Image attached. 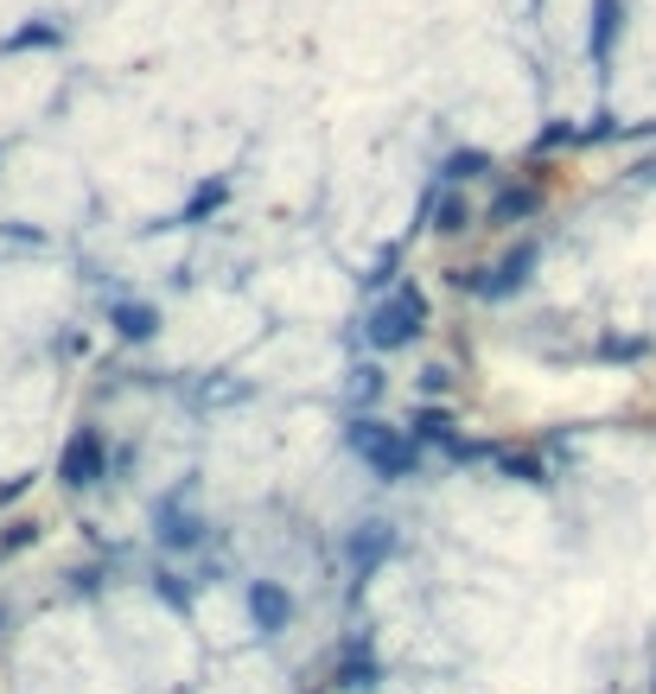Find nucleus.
Returning a JSON list of instances; mask_svg holds the SVG:
<instances>
[{"label": "nucleus", "mask_w": 656, "mask_h": 694, "mask_svg": "<svg viewBox=\"0 0 656 694\" xmlns=\"http://www.w3.org/2000/svg\"><path fill=\"white\" fill-rule=\"evenodd\" d=\"M58 478H64V485H96L102 478V439L96 434H76L71 446H64V465H58Z\"/></svg>", "instance_id": "nucleus-4"}, {"label": "nucleus", "mask_w": 656, "mask_h": 694, "mask_svg": "<svg viewBox=\"0 0 656 694\" xmlns=\"http://www.w3.org/2000/svg\"><path fill=\"white\" fill-rule=\"evenodd\" d=\"M160 529H166L173 548H192V541H198V522H192L185 510H166V516H160Z\"/></svg>", "instance_id": "nucleus-7"}, {"label": "nucleus", "mask_w": 656, "mask_h": 694, "mask_svg": "<svg viewBox=\"0 0 656 694\" xmlns=\"http://www.w3.org/2000/svg\"><path fill=\"white\" fill-rule=\"evenodd\" d=\"M115 319H122L127 338H153V312H147V307H122Z\"/></svg>", "instance_id": "nucleus-8"}, {"label": "nucleus", "mask_w": 656, "mask_h": 694, "mask_svg": "<svg viewBox=\"0 0 656 694\" xmlns=\"http://www.w3.org/2000/svg\"><path fill=\"white\" fill-rule=\"evenodd\" d=\"M249 612H255V624H262L268 638H280V631L294 624V599H287V587H275V580H255V587H249Z\"/></svg>", "instance_id": "nucleus-3"}, {"label": "nucleus", "mask_w": 656, "mask_h": 694, "mask_svg": "<svg viewBox=\"0 0 656 694\" xmlns=\"http://www.w3.org/2000/svg\"><path fill=\"white\" fill-rule=\"evenodd\" d=\"M351 453L370 465L377 478H389V485L421 472V446H414L402 427H382V421H357V427H351Z\"/></svg>", "instance_id": "nucleus-1"}, {"label": "nucleus", "mask_w": 656, "mask_h": 694, "mask_svg": "<svg viewBox=\"0 0 656 694\" xmlns=\"http://www.w3.org/2000/svg\"><path fill=\"white\" fill-rule=\"evenodd\" d=\"M382 548H389V522H363V529L351 536V561H363V567H370V561L382 555Z\"/></svg>", "instance_id": "nucleus-5"}, {"label": "nucleus", "mask_w": 656, "mask_h": 694, "mask_svg": "<svg viewBox=\"0 0 656 694\" xmlns=\"http://www.w3.org/2000/svg\"><path fill=\"white\" fill-rule=\"evenodd\" d=\"M421 319H428V307H421V293H396V300H382L377 312H370V344L377 351H402V344H414L421 338Z\"/></svg>", "instance_id": "nucleus-2"}, {"label": "nucleus", "mask_w": 656, "mask_h": 694, "mask_svg": "<svg viewBox=\"0 0 656 694\" xmlns=\"http://www.w3.org/2000/svg\"><path fill=\"white\" fill-rule=\"evenodd\" d=\"M370 682H377V656L370 650H351L345 656V688H370Z\"/></svg>", "instance_id": "nucleus-6"}]
</instances>
